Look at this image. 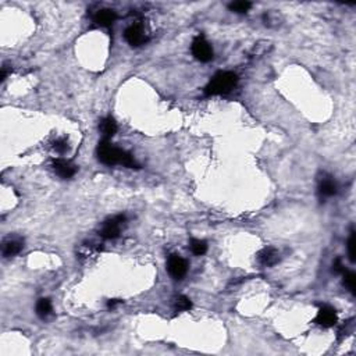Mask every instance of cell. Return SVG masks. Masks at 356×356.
<instances>
[{
    "mask_svg": "<svg viewBox=\"0 0 356 356\" xmlns=\"http://www.w3.org/2000/svg\"><path fill=\"white\" fill-rule=\"evenodd\" d=\"M96 155H98L99 162L106 164V166L120 164V166H124V167L128 168L138 167V164H136L134 157H132L130 153L123 151L120 147L114 146V145L110 143V141H107V139H102V141L99 142L98 149H96Z\"/></svg>",
    "mask_w": 356,
    "mask_h": 356,
    "instance_id": "1",
    "label": "cell"
},
{
    "mask_svg": "<svg viewBox=\"0 0 356 356\" xmlns=\"http://www.w3.org/2000/svg\"><path fill=\"white\" fill-rule=\"evenodd\" d=\"M238 84L236 74L231 71H220L210 79V82L204 88V94L207 96H217V95L230 94Z\"/></svg>",
    "mask_w": 356,
    "mask_h": 356,
    "instance_id": "2",
    "label": "cell"
},
{
    "mask_svg": "<svg viewBox=\"0 0 356 356\" xmlns=\"http://www.w3.org/2000/svg\"><path fill=\"white\" fill-rule=\"evenodd\" d=\"M127 217L123 215L114 216L109 220H106L100 228V236L105 240H114L117 236H120L121 231L126 227Z\"/></svg>",
    "mask_w": 356,
    "mask_h": 356,
    "instance_id": "3",
    "label": "cell"
},
{
    "mask_svg": "<svg viewBox=\"0 0 356 356\" xmlns=\"http://www.w3.org/2000/svg\"><path fill=\"white\" fill-rule=\"evenodd\" d=\"M191 52L194 54V57L200 63H207L213 58V49L203 37L195 38L192 46H191Z\"/></svg>",
    "mask_w": 356,
    "mask_h": 356,
    "instance_id": "4",
    "label": "cell"
},
{
    "mask_svg": "<svg viewBox=\"0 0 356 356\" xmlns=\"http://www.w3.org/2000/svg\"><path fill=\"white\" fill-rule=\"evenodd\" d=\"M167 270L174 280H183L188 272V263L180 255H170L167 259Z\"/></svg>",
    "mask_w": 356,
    "mask_h": 356,
    "instance_id": "5",
    "label": "cell"
},
{
    "mask_svg": "<svg viewBox=\"0 0 356 356\" xmlns=\"http://www.w3.org/2000/svg\"><path fill=\"white\" fill-rule=\"evenodd\" d=\"M337 321H338V316H337L334 308H331L329 305L320 306L319 312L316 314V319H314L316 324L321 325L324 329H330L337 324Z\"/></svg>",
    "mask_w": 356,
    "mask_h": 356,
    "instance_id": "6",
    "label": "cell"
},
{
    "mask_svg": "<svg viewBox=\"0 0 356 356\" xmlns=\"http://www.w3.org/2000/svg\"><path fill=\"white\" fill-rule=\"evenodd\" d=\"M124 37H126L127 42L134 47L142 46V45H145L147 41L146 34H145L143 28H142L139 24H132V25L128 26L126 29Z\"/></svg>",
    "mask_w": 356,
    "mask_h": 356,
    "instance_id": "7",
    "label": "cell"
},
{
    "mask_svg": "<svg viewBox=\"0 0 356 356\" xmlns=\"http://www.w3.org/2000/svg\"><path fill=\"white\" fill-rule=\"evenodd\" d=\"M52 168L58 177L64 178V180L74 177L77 173V166L68 160H64V159H54L52 162Z\"/></svg>",
    "mask_w": 356,
    "mask_h": 356,
    "instance_id": "8",
    "label": "cell"
},
{
    "mask_svg": "<svg viewBox=\"0 0 356 356\" xmlns=\"http://www.w3.org/2000/svg\"><path fill=\"white\" fill-rule=\"evenodd\" d=\"M317 192L321 199H327L331 198L337 194V184H335L334 178L330 175H323L319 180V187H317Z\"/></svg>",
    "mask_w": 356,
    "mask_h": 356,
    "instance_id": "9",
    "label": "cell"
},
{
    "mask_svg": "<svg viewBox=\"0 0 356 356\" xmlns=\"http://www.w3.org/2000/svg\"><path fill=\"white\" fill-rule=\"evenodd\" d=\"M257 260H259V263L263 264V266L272 267L274 266V264H277L278 260H280V253H278V251L276 248L269 246V248H264V249H262V251L259 252Z\"/></svg>",
    "mask_w": 356,
    "mask_h": 356,
    "instance_id": "10",
    "label": "cell"
},
{
    "mask_svg": "<svg viewBox=\"0 0 356 356\" xmlns=\"http://www.w3.org/2000/svg\"><path fill=\"white\" fill-rule=\"evenodd\" d=\"M99 131L102 134V139L110 141L117 132V123L114 121V118L113 117H105L103 120H100Z\"/></svg>",
    "mask_w": 356,
    "mask_h": 356,
    "instance_id": "11",
    "label": "cell"
},
{
    "mask_svg": "<svg viewBox=\"0 0 356 356\" xmlns=\"http://www.w3.org/2000/svg\"><path fill=\"white\" fill-rule=\"evenodd\" d=\"M22 248H24V242L20 238H9L3 242V256H16L22 251Z\"/></svg>",
    "mask_w": 356,
    "mask_h": 356,
    "instance_id": "12",
    "label": "cell"
},
{
    "mask_svg": "<svg viewBox=\"0 0 356 356\" xmlns=\"http://www.w3.org/2000/svg\"><path fill=\"white\" fill-rule=\"evenodd\" d=\"M115 18H117L115 11L109 10V9H103V10H99L95 14L94 21L96 22L98 25L107 28V26H111V24L115 21Z\"/></svg>",
    "mask_w": 356,
    "mask_h": 356,
    "instance_id": "13",
    "label": "cell"
},
{
    "mask_svg": "<svg viewBox=\"0 0 356 356\" xmlns=\"http://www.w3.org/2000/svg\"><path fill=\"white\" fill-rule=\"evenodd\" d=\"M100 249H102V246L99 244H96V242H85L79 248L78 257L81 260H89V259L96 256L100 252Z\"/></svg>",
    "mask_w": 356,
    "mask_h": 356,
    "instance_id": "14",
    "label": "cell"
},
{
    "mask_svg": "<svg viewBox=\"0 0 356 356\" xmlns=\"http://www.w3.org/2000/svg\"><path fill=\"white\" fill-rule=\"evenodd\" d=\"M37 314L41 319H46L52 314V302L47 298H41L37 302Z\"/></svg>",
    "mask_w": 356,
    "mask_h": 356,
    "instance_id": "15",
    "label": "cell"
},
{
    "mask_svg": "<svg viewBox=\"0 0 356 356\" xmlns=\"http://www.w3.org/2000/svg\"><path fill=\"white\" fill-rule=\"evenodd\" d=\"M342 277H344L342 283H344V285H345V288L348 289L352 295H355V288H356L355 273L351 272V270H345V269H344V270H342Z\"/></svg>",
    "mask_w": 356,
    "mask_h": 356,
    "instance_id": "16",
    "label": "cell"
},
{
    "mask_svg": "<svg viewBox=\"0 0 356 356\" xmlns=\"http://www.w3.org/2000/svg\"><path fill=\"white\" fill-rule=\"evenodd\" d=\"M191 251H192V253L194 255H196V256H202V255H204L206 252H207V244H206V241H203V240H196V238H194L192 241H191Z\"/></svg>",
    "mask_w": 356,
    "mask_h": 356,
    "instance_id": "17",
    "label": "cell"
},
{
    "mask_svg": "<svg viewBox=\"0 0 356 356\" xmlns=\"http://www.w3.org/2000/svg\"><path fill=\"white\" fill-rule=\"evenodd\" d=\"M191 308H192L191 299L187 298V296L181 295V296H178V298L175 299L174 309H175V312H178V313H181V312H187V310H189Z\"/></svg>",
    "mask_w": 356,
    "mask_h": 356,
    "instance_id": "18",
    "label": "cell"
},
{
    "mask_svg": "<svg viewBox=\"0 0 356 356\" xmlns=\"http://www.w3.org/2000/svg\"><path fill=\"white\" fill-rule=\"evenodd\" d=\"M346 249H348V257L352 263H355V256H356V234L355 231L352 230L351 234H349V238H348V242H346Z\"/></svg>",
    "mask_w": 356,
    "mask_h": 356,
    "instance_id": "19",
    "label": "cell"
},
{
    "mask_svg": "<svg viewBox=\"0 0 356 356\" xmlns=\"http://www.w3.org/2000/svg\"><path fill=\"white\" fill-rule=\"evenodd\" d=\"M252 3L251 2H232L228 9L234 13H238V14H245L248 11L251 10Z\"/></svg>",
    "mask_w": 356,
    "mask_h": 356,
    "instance_id": "20",
    "label": "cell"
},
{
    "mask_svg": "<svg viewBox=\"0 0 356 356\" xmlns=\"http://www.w3.org/2000/svg\"><path fill=\"white\" fill-rule=\"evenodd\" d=\"M263 20H264V22H266V25H278L280 24V16H278L277 11H267L266 14H264V17H263Z\"/></svg>",
    "mask_w": 356,
    "mask_h": 356,
    "instance_id": "21",
    "label": "cell"
},
{
    "mask_svg": "<svg viewBox=\"0 0 356 356\" xmlns=\"http://www.w3.org/2000/svg\"><path fill=\"white\" fill-rule=\"evenodd\" d=\"M53 149H54V152L60 153V155H63V153L67 152V142L64 141V139H57V141H54V143H53Z\"/></svg>",
    "mask_w": 356,
    "mask_h": 356,
    "instance_id": "22",
    "label": "cell"
},
{
    "mask_svg": "<svg viewBox=\"0 0 356 356\" xmlns=\"http://www.w3.org/2000/svg\"><path fill=\"white\" fill-rule=\"evenodd\" d=\"M344 269H345V267L342 264V260H341L340 257H337L334 260V263H333V270H334L335 273H342Z\"/></svg>",
    "mask_w": 356,
    "mask_h": 356,
    "instance_id": "23",
    "label": "cell"
},
{
    "mask_svg": "<svg viewBox=\"0 0 356 356\" xmlns=\"http://www.w3.org/2000/svg\"><path fill=\"white\" fill-rule=\"evenodd\" d=\"M120 304H121L120 299H110V301L107 302V308H109V309H114L115 306Z\"/></svg>",
    "mask_w": 356,
    "mask_h": 356,
    "instance_id": "24",
    "label": "cell"
},
{
    "mask_svg": "<svg viewBox=\"0 0 356 356\" xmlns=\"http://www.w3.org/2000/svg\"><path fill=\"white\" fill-rule=\"evenodd\" d=\"M7 74H9V68H7V66H3V67H2V74H0V78H2V81H5L6 77H7Z\"/></svg>",
    "mask_w": 356,
    "mask_h": 356,
    "instance_id": "25",
    "label": "cell"
}]
</instances>
